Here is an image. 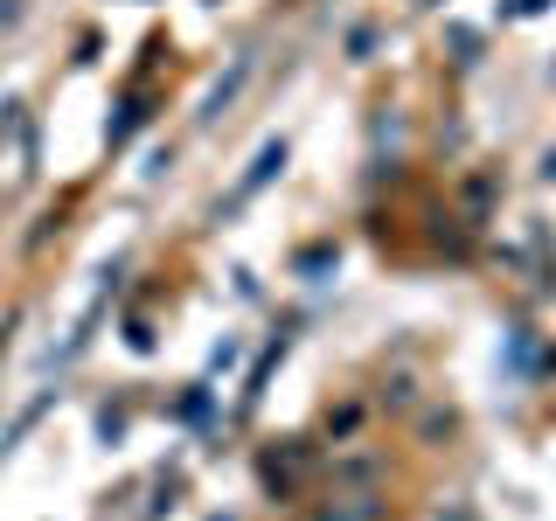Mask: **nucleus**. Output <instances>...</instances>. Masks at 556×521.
<instances>
[{
  "instance_id": "f03ea898",
  "label": "nucleus",
  "mask_w": 556,
  "mask_h": 521,
  "mask_svg": "<svg viewBox=\"0 0 556 521\" xmlns=\"http://www.w3.org/2000/svg\"><path fill=\"white\" fill-rule=\"evenodd\" d=\"M244 77H251V56H244V63L230 70V84H216V91H209V112H202V119H216V112H223V105L237 98V84H244Z\"/></svg>"
},
{
  "instance_id": "f257e3e1",
  "label": "nucleus",
  "mask_w": 556,
  "mask_h": 521,
  "mask_svg": "<svg viewBox=\"0 0 556 521\" xmlns=\"http://www.w3.org/2000/svg\"><path fill=\"white\" fill-rule=\"evenodd\" d=\"M278 167H285V139H272V146H265V153H258V160H251V174H244V181H237V195H230V202H244V195H258V188H265V181H272Z\"/></svg>"
}]
</instances>
